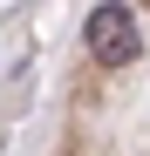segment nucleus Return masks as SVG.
<instances>
[{
	"label": "nucleus",
	"instance_id": "1",
	"mask_svg": "<svg viewBox=\"0 0 150 156\" xmlns=\"http://www.w3.org/2000/svg\"><path fill=\"white\" fill-rule=\"evenodd\" d=\"M82 55H89V68H103V75H123L143 55V27H137V7H130V0H103V7L82 20Z\"/></svg>",
	"mask_w": 150,
	"mask_h": 156
}]
</instances>
